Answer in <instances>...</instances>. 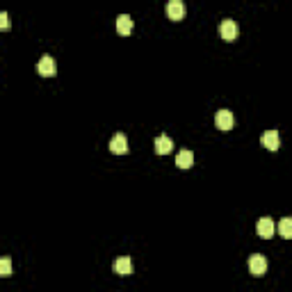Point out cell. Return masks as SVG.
I'll return each instance as SVG.
<instances>
[{
  "label": "cell",
  "instance_id": "6da1fadb",
  "mask_svg": "<svg viewBox=\"0 0 292 292\" xmlns=\"http://www.w3.org/2000/svg\"><path fill=\"white\" fill-rule=\"evenodd\" d=\"M37 73L44 75V78H53V75L57 73V64H55V60L50 55H44V57L37 62Z\"/></svg>",
  "mask_w": 292,
  "mask_h": 292
},
{
  "label": "cell",
  "instance_id": "7a4b0ae2",
  "mask_svg": "<svg viewBox=\"0 0 292 292\" xmlns=\"http://www.w3.org/2000/svg\"><path fill=\"white\" fill-rule=\"evenodd\" d=\"M238 23L233 19H224L222 23H219V37L226 41H233V39H238Z\"/></svg>",
  "mask_w": 292,
  "mask_h": 292
},
{
  "label": "cell",
  "instance_id": "3957f363",
  "mask_svg": "<svg viewBox=\"0 0 292 292\" xmlns=\"http://www.w3.org/2000/svg\"><path fill=\"white\" fill-rule=\"evenodd\" d=\"M249 272L253 276H262V274L267 272V260H265V256H260V253L249 256Z\"/></svg>",
  "mask_w": 292,
  "mask_h": 292
},
{
  "label": "cell",
  "instance_id": "277c9868",
  "mask_svg": "<svg viewBox=\"0 0 292 292\" xmlns=\"http://www.w3.org/2000/svg\"><path fill=\"white\" fill-rule=\"evenodd\" d=\"M167 14H169V19L180 21V19H185V14H187V7H185L183 0H169Z\"/></svg>",
  "mask_w": 292,
  "mask_h": 292
},
{
  "label": "cell",
  "instance_id": "5b68a950",
  "mask_svg": "<svg viewBox=\"0 0 292 292\" xmlns=\"http://www.w3.org/2000/svg\"><path fill=\"white\" fill-rule=\"evenodd\" d=\"M110 151L117 155H124L128 153V139H126L124 133H117L112 139H110Z\"/></svg>",
  "mask_w": 292,
  "mask_h": 292
},
{
  "label": "cell",
  "instance_id": "8992f818",
  "mask_svg": "<svg viewBox=\"0 0 292 292\" xmlns=\"http://www.w3.org/2000/svg\"><path fill=\"white\" fill-rule=\"evenodd\" d=\"M233 112L231 110H219L217 114H215V126H217L219 130H231L233 128Z\"/></svg>",
  "mask_w": 292,
  "mask_h": 292
},
{
  "label": "cell",
  "instance_id": "52a82bcc",
  "mask_svg": "<svg viewBox=\"0 0 292 292\" xmlns=\"http://www.w3.org/2000/svg\"><path fill=\"white\" fill-rule=\"evenodd\" d=\"M256 231H258V235H260V238H272L274 231H276V224H274L272 217H262V219H258Z\"/></svg>",
  "mask_w": 292,
  "mask_h": 292
},
{
  "label": "cell",
  "instance_id": "ba28073f",
  "mask_svg": "<svg viewBox=\"0 0 292 292\" xmlns=\"http://www.w3.org/2000/svg\"><path fill=\"white\" fill-rule=\"evenodd\" d=\"M262 146L269 151H278V146H281V135H278V130L262 133Z\"/></svg>",
  "mask_w": 292,
  "mask_h": 292
},
{
  "label": "cell",
  "instance_id": "9c48e42d",
  "mask_svg": "<svg viewBox=\"0 0 292 292\" xmlns=\"http://www.w3.org/2000/svg\"><path fill=\"white\" fill-rule=\"evenodd\" d=\"M114 272L119 274V276H130L133 274V260L128 256H121L114 260Z\"/></svg>",
  "mask_w": 292,
  "mask_h": 292
},
{
  "label": "cell",
  "instance_id": "30bf717a",
  "mask_svg": "<svg viewBox=\"0 0 292 292\" xmlns=\"http://www.w3.org/2000/svg\"><path fill=\"white\" fill-rule=\"evenodd\" d=\"M173 151V142L171 137H167V135H160L158 139H155V153L158 155H167Z\"/></svg>",
  "mask_w": 292,
  "mask_h": 292
},
{
  "label": "cell",
  "instance_id": "8fae6325",
  "mask_svg": "<svg viewBox=\"0 0 292 292\" xmlns=\"http://www.w3.org/2000/svg\"><path fill=\"white\" fill-rule=\"evenodd\" d=\"M117 32H119V35H130V32H133V19H130L128 14L117 16Z\"/></svg>",
  "mask_w": 292,
  "mask_h": 292
},
{
  "label": "cell",
  "instance_id": "7c38bea8",
  "mask_svg": "<svg viewBox=\"0 0 292 292\" xmlns=\"http://www.w3.org/2000/svg\"><path fill=\"white\" fill-rule=\"evenodd\" d=\"M176 164H178L180 169H189L194 164V153L192 151H180V153L176 155Z\"/></svg>",
  "mask_w": 292,
  "mask_h": 292
},
{
  "label": "cell",
  "instance_id": "4fadbf2b",
  "mask_svg": "<svg viewBox=\"0 0 292 292\" xmlns=\"http://www.w3.org/2000/svg\"><path fill=\"white\" fill-rule=\"evenodd\" d=\"M278 233H281L285 240L292 238V219L290 217H283L281 219V224H278Z\"/></svg>",
  "mask_w": 292,
  "mask_h": 292
},
{
  "label": "cell",
  "instance_id": "5bb4252c",
  "mask_svg": "<svg viewBox=\"0 0 292 292\" xmlns=\"http://www.w3.org/2000/svg\"><path fill=\"white\" fill-rule=\"evenodd\" d=\"M12 274V260L10 258H0V276L5 278Z\"/></svg>",
  "mask_w": 292,
  "mask_h": 292
},
{
  "label": "cell",
  "instance_id": "9a60e30c",
  "mask_svg": "<svg viewBox=\"0 0 292 292\" xmlns=\"http://www.w3.org/2000/svg\"><path fill=\"white\" fill-rule=\"evenodd\" d=\"M10 28V16L7 12H0V30H7Z\"/></svg>",
  "mask_w": 292,
  "mask_h": 292
}]
</instances>
